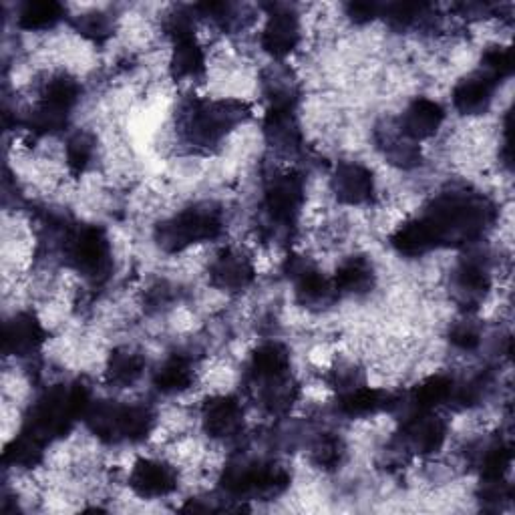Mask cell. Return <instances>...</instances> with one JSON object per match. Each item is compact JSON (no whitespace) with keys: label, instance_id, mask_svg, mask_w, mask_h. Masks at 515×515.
<instances>
[{"label":"cell","instance_id":"cell-1","mask_svg":"<svg viewBox=\"0 0 515 515\" xmlns=\"http://www.w3.org/2000/svg\"><path fill=\"white\" fill-rule=\"evenodd\" d=\"M435 238L437 248L447 244H467L483 234L493 220V206L467 192L439 196L421 218Z\"/></svg>","mask_w":515,"mask_h":515},{"label":"cell","instance_id":"cell-2","mask_svg":"<svg viewBox=\"0 0 515 515\" xmlns=\"http://www.w3.org/2000/svg\"><path fill=\"white\" fill-rule=\"evenodd\" d=\"M89 405V391L81 383L55 387L37 401L25 431L47 445L49 441L69 433L75 421L85 417Z\"/></svg>","mask_w":515,"mask_h":515},{"label":"cell","instance_id":"cell-3","mask_svg":"<svg viewBox=\"0 0 515 515\" xmlns=\"http://www.w3.org/2000/svg\"><path fill=\"white\" fill-rule=\"evenodd\" d=\"M87 427L105 443L141 441L153 429V413L143 405H119L101 401L89 405L85 417Z\"/></svg>","mask_w":515,"mask_h":515},{"label":"cell","instance_id":"cell-4","mask_svg":"<svg viewBox=\"0 0 515 515\" xmlns=\"http://www.w3.org/2000/svg\"><path fill=\"white\" fill-rule=\"evenodd\" d=\"M224 230V222L218 210L210 206H196L159 224L157 242L165 252H182L192 244L216 240Z\"/></svg>","mask_w":515,"mask_h":515},{"label":"cell","instance_id":"cell-5","mask_svg":"<svg viewBox=\"0 0 515 515\" xmlns=\"http://www.w3.org/2000/svg\"><path fill=\"white\" fill-rule=\"evenodd\" d=\"M250 115V109L242 101L224 99L212 103H200L190 109L186 117L188 139L196 145L208 147L218 143L230 129L244 123Z\"/></svg>","mask_w":515,"mask_h":515},{"label":"cell","instance_id":"cell-6","mask_svg":"<svg viewBox=\"0 0 515 515\" xmlns=\"http://www.w3.org/2000/svg\"><path fill=\"white\" fill-rule=\"evenodd\" d=\"M290 483L288 473L280 465L240 461L226 467L222 487L232 497H272L282 493Z\"/></svg>","mask_w":515,"mask_h":515},{"label":"cell","instance_id":"cell-7","mask_svg":"<svg viewBox=\"0 0 515 515\" xmlns=\"http://www.w3.org/2000/svg\"><path fill=\"white\" fill-rule=\"evenodd\" d=\"M67 258L71 266L89 280H101L111 268V244L107 234L97 226L77 230L67 242Z\"/></svg>","mask_w":515,"mask_h":515},{"label":"cell","instance_id":"cell-8","mask_svg":"<svg viewBox=\"0 0 515 515\" xmlns=\"http://www.w3.org/2000/svg\"><path fill=\"white\" fill-rule=\"evenodd\" d=\"M304 202V184L298 174L286 171L268 180L264 206L272 222L280 226H288L296 220Z\"/></svg>","mask_w":515,"mask_h":515},{"label":"cell","instance_id":"cell-9","mask_svg":"<svg viewBox=\"0 0 515 515\" xmlns=\"http://www.w3.org/2000/svg\"><path fill=\"white\" fill-rule=\"evenodd\" d=\"M332 192L336 194L338 202L349 206L371 202L375 196V180L371 169L355 161L340 163L332 176Z\"/></svg>","mask_w":515,"mask_h":515},{"label":"cell","instance_id":"cell-10","mask_svg":"<svg viewBox=\"0 0 515 515\" xmlns=\"http://www.w3.org/2000/svg\"><path fill=\"white\" fill-rule=\"evenodd\" d=\"M129 485L143 499L165 497L178 487V473L165 461L139 459L129 475Z\"/></svg>","mask_w":515,"mask_h":515},{"label":"cell","instance_id":"cell-11","mask_svg":"<svg viewBox=\"0 0 515 515\" xmlns=\"http://www.w3.org/2000/svg\"><path fill=\"white\" fill-rule=\"evenodd\" d=\"M204 429L214 439H230L240 433L244 425V409L234 397H212L202 409Z\"/></svg>","mask_w":515,"mask_h":515},{"label":"cell","instance_id":"cell-12","mask_svg":"<svg viewBox=\"0 0 515 515\" xmlns=\"http://www.w3.org/2000/svg\"><path fill=\"white\" fill-rule=\"evenodd\" d=\"M447 437V425L431 411H415L403 425V441L421 455L441 449Z\"/></svg>","mask_w":515,"mask_h":515},{"label":"cell","instance_id":"cell-13","mask_svg":"<svg viewBox=\"0 0 515 515\" xmlns=\"http://www.w3.org/2000/svg\"><path fill=\"white\" fill-rule=\"evenodd\" d=\"M298 41H300L298 17L284 7L274 9L262 33L264 51L276 59H282L296 49Z\"/></svg>","mask_w":515,"mask_h":515},{"label":"cell","instance_id":"cell-14","mask_svg":"<svg viewBox=\"0 0 515 515\" xmlns=\"http://www.w3.org/2000/svg\"><path fill=\"white\" fill-rule=\"evenodd\" d=\"M45 342V328L41 322L29 314L21 312L13 316L5 326V353L15 357H27L39 351Z\"/></svg>","mask_w":515,"mask_h":515},{"label":"cell","instance_id":"cell-15","mask_svg":"<svg viewBox=\"0 0 515 515\" xmlns=\"http://www.w3.org/2000/svg\"><path fill=\"white\" fill-rule=\"evenodd\" d=\"M210 278L216 288L228 290V292H238L252 284L254 266L242 252L226 250L214 260V264L210 268Z\"/></svg>","mask_w":515,"mask_h":515},{"label":"cell","instance_id":"cell-16","mask_svg":"<svg viewBox=\"0 0 515 515\" xmlns=\"http://www.w3.org/2000/svg\"><path fill=\"white\" fill-rule=\"evenodd\" d=\"M445 119V111L437 101L431 99H415L403 113L401 117V127L399 131L409 137L411 141H421L437 133Z\"/></svg>","mask_w":515,"mask_h":515},{"label":"cell","instance_id":"cell-17","mask_svg":"<svg viewBox=\"0 0 515 515\" xmlns=\"http://www.w3.org/2000/svg\"><path fill=\"white\" fill-rule=\"evenodd\" d=\"M288 276L294 282L298 300L308 306L324 302L330 296V292L334 290V286L306 258H290L288 260Z\"/></svg>","mask_w":515,"mask_h":515},{"label":"cell","instance_id":"cell-18","mask_svg":"<svg viewBox=\"0 0 515 515\" xmlns=\"http://www.w3.org/2000/svg\"><path fill=\"white\" fill-rule=\"evenodd\" d=\"M497 87V81L491 79L487 73L477 71L463 79L455 91H453V105L459 113L463 115H479L485 113L491 99L493 91Z\"/></svg>","mask_w":515,"mask_h":515},{"label":"cell","instance_id":"cell-19","mask_svg":"<svg viewBox=\"0 0 515 515\" xmlns=\"http://www.w3.org/2000/svg\"><path fill=\"white\" fill-rule=\"evenodd\" d=\"M264 133L276 149H282V151L298 149L300 129H298L292 105H272L264 121Z\"/></svg>","mask_w":515,"mask_h":515},{"label":"cell","instance_id":"cell-20","mask_svg":"<svg viewBox=\"0 0 515 515\" xmlns=\"http://www.w3.org/2000/svg\"><path fill=\"white\" fill-rule=\"evenodd\" d=\"M373 284H375L373 264L363 256L349 258L347 262H342L332 280L334 290H340L345 294H365L373 288Z\"/></svg>","mask_w":515,"mask_h":515},{"label":"cell","instance_id":"cell-21","mask_svg":"<svg viewBox=\"0 0 515 515\" xmlns=\"http://www.w3.org/2000/svg\"><path fill=\"white\" fill-rule=\"evenodd\" d=\"M389 401H391V397L385 391L359 385L355 389L340 393L336 407L342 415H347V417H367L381 409L391 407Z\"/></svg>","mask_w":515,"mask_h":515},{"label":"cell","instance_id":"cell-22","mask_svg":"<svg viewBox=\"0 0 515 515\" xmlns=\"http://www.w3.org/2000/svg\"><path fill=\"white\" fill-rule=\"evenodd\" d=\"M250 371L256 383L290 375L288 349L278 345V342H266V345L258 347L256 353L252 355Z\"/></svg>","mask_w":515,"mask_h":515},{"label":"cell","instance_id":"cell-23","mask_svg":"<svg viewBox=\"0 0 515 515\" xmlns=\"http://www.w3.org/2000/svg\"><path fill=\"white\" fill-rule=\"evenodd\" d=\"M206 71V57L194 37L174 41V55H171V75L176 81L198 79Z\"/></svg>","mask_w":515,"mask_h":515},{"label":"cell","instance_id":"cell-24","mask_svg":"<svg viewBox=\"0 0 515 515\" xmlns=\"http://www.w3.org/2000/svg\"><path fill=\"white\" fill-rule=\"evenodd\" d=\"M455 284L465 302H479L491 286L489 270L481 260L465 258L455 272Z\"/></svg>","mask_w":515,"mask_h":515},{"label":"cell","instance_id":"cell-25","mask_svg":"<svg viewBox=\"0 0 515 515\" xmlns=\"http://www.w3.org/2000/svg\"><path fill=\"white\" fill-rule=\"evenodd\" d=\"M393 246L397 248V252H401L403 256H409V258H417V256H423L431 250L437 248L435 244V238L433 234L429 232L427 224L417 218V220H411L407 224H403L395 234H393Z\"/></svg>","mask_w":515,"mask_h":515},{"label":"cell","instance_id":"cell-26","mask_svg":"<svg viewBox=\"0 0 515 515\" xmlns=\"http://www.w3.org/2000/svg\"><path fill=\"white\" fill-rule=\"evenodd\" d=\"M192 381H194L192 363L178 355L167 359L153 377V385L157 387V391L165 395H174L190 389Z\"/></svg>","mask_w":515,"mask_h":515},{"label":"cell","instance_id":"cell-27","mask_svg":"<svg viewBox=\"0 0 515 515\" xmlns=\"http://www.w3.org/2000/svg\"><path fill=\"white\" fill-rule=\"evenodd\" d=\"M145 369V359L129 349H119L115 353H111L109 363H107V383L115 385V387H129L133 385L141 373Z\"/></svg>","mask_w":515,"mask_h":515},{"label":"cell","instance_id":"cell-28","mask_svg":"<svg viewBox=\"0 0 515 515\" xmlns=\"http://www.w3.org/2000/svg\"><path fill=\"white\" fill-rule=\"evenodd\" d=\"M455 385L445 375H435L423 381L419 387H415L411 395V403L415 411H433L435 407L447 403L453 399Z\"/></svg>","mask_w":515,"mask_h":515},{"label":"cell","instance_id":"cell-29","mask_svg":"<svg viewBox=\"0 0 515 515\" xmlns=\"http://www.w3.org/2000/svg\"><path fill=\"white\" fill-rule=\"evenodd\" d=\"M65 15V9L55 0H31L19 13V25L27 31H43L55 27Z\"/></svg>","mask_w":515,"mask_h":515},{"label":"cell","instance_id":"cell-30","mask_svg":"<svg viewBox=\"0 0 515 515\" xmlns=\"http://www.w3.org/2000/svg\"><path fill=\"white\" fill-rule=\"evenodd\" d=\"M77 99H79L77 81L67 75H57L47 83L41 103H45L57 111L69 113L73 109V105L77 103Z\"/></svg>","mask_w":515,"mask_h":515},{"label":"cell","instance_id":"cell-31","mask_svg":"<svg viewBox=\"0 0 515 515\" xmlns=\"http://www.w3.org/2000/svg\"><path fill=\"white\" fill-rule=\"evenodd\" d=\"M45 443L37 437L23 431L17 439L11 441V445L5 451V463H13L19 467H35L43 459Z\"/></svg>","mask_w":515,"mask_h":515},{"label":"cell","instance_id":"cell-32","mask_svg":"<svg viewBox=\"0 0 515 515\" xmlns=\"http://www.w3.org/2000/svg\"><path fill=\"white\" fill-rule=\"evenodd\" d=\"M95 155V139L89 133H77L67 143V163L75 176H81Z\"/></svg>","mask_w":515,"mask_h":515},{"label":"cell","instance_id":"cell-33","mask_svg":"<svg viewBox=\"0 0 515 515\" xmlns=\"http://www.w3.org/2000/svg\"><path fill=\"white\" fill-rule=\"evenodd\" d=\"M385 155L391 159V163L399 165V167H415L417 163H421V151L415 145V141H411L409 137L401 135H387L385 141Z\"/></svg>","mask_w":515,"mask_h":515},{"label":"cell","instance_id":"cell-34","mask_svg":"<svg viewBox=\"0 0 515 515\" xmlns=\"http://www.w3.org/2000/svg\"><path fill=\"white\" fill-rule=\"evenodd\" d=\"M509 465H511V447L503 441H497V443L489 445L485 455H483V461H481L483 479L485 481L503 479Z\"/></svg>","mask_w":515,"mask_h":515},{"label":"cell","instance_id":"cell-35","mask_svg":"<svg viewBox=\"0 0 515 515\" xmlns=\"http://www.w3.org/2000/svg\"><path fill=\"white\" fill-rule=\"evenodd\" d=\"M342 457H345V445L334 435H322L312 447V459L318 467L336 469L342 463Z\"/></svg>","mask_w":515,"mask_h":515},{"label":"cell","instance_id":"cell-36","mask_svg":"<svg viewBox=\"0 0 515 515\" xmlns=\"http://www.w3.org/2000/svg\"><path fill=\"white\" fill-rule=\"evenodd\" d=\"M75 29L83 37H87V39H91L95 43H103L113 33V21L105 13H99V11L97 13H87V15L77 17Z\"/></svg>","mask_w":515,"mask_h":515},{"label":"cell","instance_id":"cell-37","mask_svg":"<svg viewBox=\"0 0 515 515\" xmlns=\"http://www.w3.org/2000/svg\"><path fill=\"white\" fill-rule=\"evenodd\" d=\"M511 69H513V61H511V51L509 49L491 47V49L485 51L481 71L487 73L491 79H495L499 83L501 79L511 75Z\"/></svg>","mask_w":515,"mask_h":515},{"label":"cell","instance_id":"cell-38","mask_svg":"<svg viewBox=\"0 0 515 515\" xmlns=\"http://www.w3.org/2000/svg\"><path fill=\"white\" fill-rule=\"evenodd\" d=\"M429 7L427 5H417V3H399V5H391L387 9V19L393 27L405 29L409 25H413Z\"/></svg>","mask_w":515,"mask_h":515},{"label":"cell","instance_id":"cell-39","mask_svg":"<svg viewBox=\"0 0 515 515\" xmlns=\"http://www.w3.org/2000/svg\"><path fill=\"white\" fill-rule=\"evenodd\" d=\"M449 340L461 351H475L481 342V334L473 322H459L451 328Z\"/></svg>","mask_w":515,"mask_h":515},{"label":"cell","instance_id":"cell-40","mask_svg":"<svg viewBox=\"0 0 515 515\" xmlns=\"http://www.w3.org/2000/svg\"><path fill=\"white\" fill-rule=\"evenodd\" d=\"M349 17H353V21L357 23H369L379 15V7L373 3H353L347 7Z\"/></svg>","mask_w":515,"mask_h":515}]
</instances>
